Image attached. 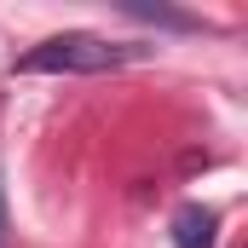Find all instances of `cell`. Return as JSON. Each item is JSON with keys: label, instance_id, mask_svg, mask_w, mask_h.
<instances>
[{"label": "cell", "instance_id": "6da1fadb", "mask_svg": "<svg viewBox=\"0 0 248 248\" xmlns=\"http://www.w3.org/2000/svg\"><path fill=\"white\" fill-rule=\"evenodd\" d=\"M133 58H144V46L98 41V35H52V41H41L17 69L23 75H104V69H122Z\"/></svg>", "mask_w": 248, "mask_h": 248}, {"label": "cell", "instance_id": "7a4b0ae2", "mask_svg": "<svg viewBox=\"0 0 248 248\" xmlns=\"http://www.w3.org/2000/svg\"><path fill=\"white\" fill-rule=\"evenodd\" d=\"M214 231H219V214L202 202H185L173 214V248H214Z\"/></svg>", "mask_w": 248, "mask_h": 248}, {"label": "cell", "instance_id": "3957f363", "mask_svg": "<svg viewBox=\"0 0 248 248\" xmlns=\"http://www.w3.org/2000/svg\"><path fill=\"white\" fill-rule=\"evenodd\" d=\"M0 248H6V208H0Z\"/></svg>", "mask_w": 248, "mask_h": 248}]
</instances>
